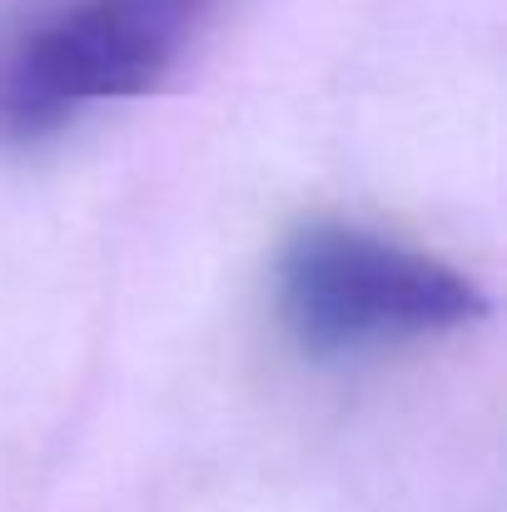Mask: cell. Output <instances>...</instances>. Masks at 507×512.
Instances as JSON below:
<instances>
[{
    "instance_id": "2",
    "label": "cell",
    "mask_w": 507,
    "mask_h": 512,
    "mask_svg": "<svg viewBox=\"0 0 507 512\" xmlns=\"http://www.w3.org/2000/svg\"><path fill=\"white\" fill-rule=\"evenodd\" d=\"M219 0H50L0 45V140L25 145L85 110L150 95Z\"/></svg>"
},
{
    "instance_id": "1",
    "label": "cell",
    "mask_w": 507,
    "mask_h": 512,
    "mask_svg": "<svg viewBox=\"0 0 507 512\" xmlns=\"http://www.w3.org/2000/svg\"><path fill=\"white\" fill-rule=\"evenodd\" d=\"M274 314L304 358L343 363L488 319V294L448 259L343 219L299 224L274 254Z\"/></svg>"
}]
</instances>
